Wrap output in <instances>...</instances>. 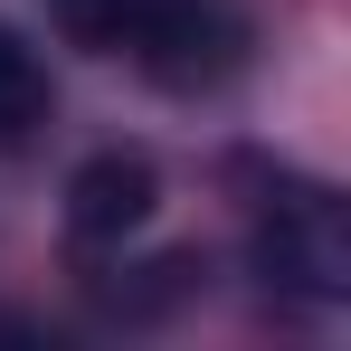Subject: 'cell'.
I'll return each instance as SVG.
<instances>
[{"mask_svg": "<svg viewBox=\"0 0 351 351\" xmlns=\"http://www.w3.org/2000/svg\"><path fill=\"white\" fill-rule=\"evenodd\" d=\"M143 209H152V162L105 152L76 171V237H123V228H143Z\"/></svg>", "mask_w": 351, "mask_h": 351, "instance_id": "cell-3", "label": "cell"}, {"mask_svg": "<svg viewBox=\"0 0 351 351\" xmlns=\"http://www.w3.org/2000/svg\"><path fill=\"white\" fill-rule=\"evenodd\" d=\"M38 123H48V66L19 29H0V152H19Z\"/></svg>", "mask_w": 351, "mask_h": 351, "instance_id": "cell-4", "label": "cell"}, {"mask_svg": "<svg viewBox=\"0 0 351 351\" xmlns=\"http://www.w3.org/2000/svg\"><path fill=\"white\" fill-rule=\"evenodd\" d=\"M256 266L276 285H304V294H342L351 285V237H342V209L323 190H276L266 199V228H256Z\"/></svg>", "mask_w": 351, "mask_h": 351, "instance_id": "cell-2", "label": "cell"}, {"mask_svg": "<svg viewBox=\"0 0 351 351\" xmlns=\"http://www.w3.org/2000/svg\"><path fill=\"white\" fill-rule=\"evenodd\" d=\"M58 29L105 58H133L162 86H219L247 58V19L228 0H58Z\"/></svg>", "mask_w": 351, "mask_h": 351, "instance_id": "cell-1", "label": "cell"}]
</instances>
